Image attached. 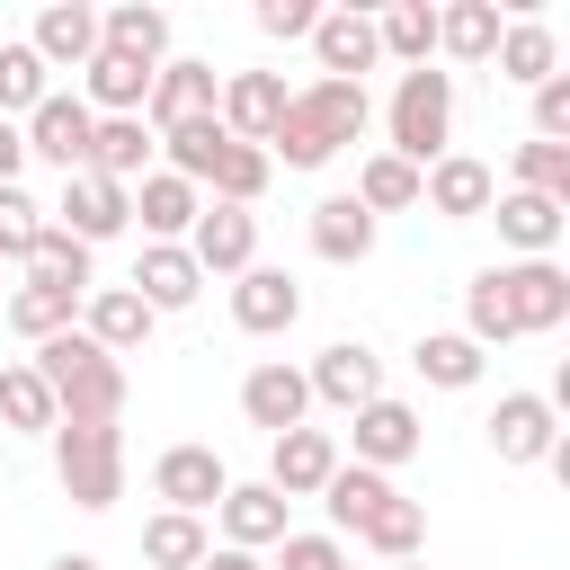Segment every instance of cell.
I'll return each mask as SVG.
<instances>
[{
    "mask_svg": "<svg viewBox=\"0 0 570 570\" xmlns=\"http://www.w3.org/2000/svg\"><path fill=\"white\" fill-rule=\"evenodd\" d=\"M365 125H374L365 80H312V89L285 98V116H276V134H267V160H285V169H330Z\"/></svg>",
    "mask_w": 570,
    "mask_h": 570,
    "instance_id": "1",
    "label": "cell"
},
{
    "mask_svg": "<svg viewBox=\"0 0 570 570\" xmlns=\"http://www.w3.org/2000/svg\"><path fill=\"white\" fill-rule=\"evenodd\" d=\"M27 365L45 374V392H53V410H62V419L116 428V410H125V365H116L98 338H80V321H71V330H53V338H36V356H27Z\"/></svg>",
    "mask_w": 570,
    "mask_h": 570,
    "instance_id": "2",
    "label": "cell"
},
{
    "mask_svg": "<svg viewBox=\"0 0 570 570\" xmlns=\"http://www.w3.org/2000/svg\"><path fill=\"white\" fill-rule=\"evenodd\" d=\"M383 125H392V142H383L392 160H410V169L445 160V142H454V71H436V62L401 71V89H392Z\"/></svg>",
    "mask_w": 570,
    "mask_h": 570,
    "instance_id": "3",
    "label": "cell"
},
{
    "mask_svg": "<svg viewBox=\"0 0 570 570\" xmlns=\"http://www.w3.org/2000/svg\"><path fill=\"white\" fill-rule=\"evenodd\" d=\"M53 481L71 508H116L125 499V428H89V419H53Z\"/></svg>",
    "mask_w": 570,
    "mask_h": 570,
    "instance_id": "4",
    "label": "cell"
},
{
    "mask_svg": "<svg viewBox=\"0 0 570 570\" xmlns=\"http://www.w3.org/2000/svg\"><path fill=\"white\" fill-rule=\"evenodd\" d=\"M490 294H499V312H508L517 338H543V330L570 321V276H561L552 258H508V267H490Z\"/></svg>",
    "mask_w": 570,
    "mask_h": 570,
    "instance_id": "5",
    "label": "cell"
},
{
    "mask_svg": "<svg viewBox=\"0 0 570 570\" xmlns=\"http://www.w3.org/2000/svg\"><path fill=\"white\" fill-rule=\"evenodd\" d=\"M18 134H27V160H53V169L71 178V169H89V134H98V116H89V98L45 89V98H36V116H27Z\"/></svg>",
    "mask_w": 570,
    "mask_h": 570,
    "instance_id": "6",
    "label": "cell"
},
{
    "mask_svg": "<svg viewBox=\"0 0 570 570\" xmlns=\"http://www.w3.org/2000/svg\"><path fill=\"white\" fill-rule=\"evenodd\" d=\"M481 428H490V454L499 463H552L561 454V410L543 392H499V410Z\"/></svg>",
    "mask_w": 570,
    "mask_h": 570,
    "instance_id": "7",
    "label": "cell"
},
{
    "mask_svg": "<svg viewBox=\"0 0 570 570\" xmlns=\"http://www.w3.org/2000/svg\"><path fill=\"white\" fill-rule=\"evenodd\" d=\"M134 223V187H116V178H98V169H71L62 178V205H53V232H71V240H116Z\"/></svg>",
    "mask_w": 570,
    "mask_h": 570,
    "instance_id": "8",
    "label": "cell"
},
{
    "mask_svg": "<svg viewBox=\"0 0 570 570\" xmlns=\"http://www.w3.org/2000/svg\"><path fill=\"white\" fill-rule=\"evenodd\" d=\"M303 383H312V401H330V410H365V401H383V356L365 347V338H338V347H321L312 365H303Z\"/></svg>",
    "mask_w": 570,
    "mask_h": 570,
    "instance_id": "9",
    "label": "cell"
},
{
    "mask_svg": "<svg viewBox=\"0 0 570 570\" xmlns=\"http://www.w3.org/2000/svg\"><path fill=\"white\" fill-rule=\"evenodd\" d=\"M223 490H232V472H223V454H214V445H169V454L151 463V499H160V508H178V517L223 508Z\"/></svg>",
    "mask_w": 570,
    "mask_h": 570,
    "instance_id": "10",
    "label": "cell"
},
{
    "mask_svg": "<svg viewBox=\"0 0 570 570\" xmlns=\"http://www.w3.org/2000/svg\"><path fill=\"white\" fill-rule=\"evenodd\" d=\"M490 196H499V169H490V160H472V151H445V160H428V169H419V205H428V214H445V223L490 214Z\"/></svg>",
    "mask_w": 570,
    "mask_h": 570,
    "instance_id": "11",
    "label": "cell"
},
{
    "mask_svg": "<svg viewBox=\"0 0 570 570\" xmlns=\"http://www.w3.org/2000/svg\"><path fill=\"white\" fill-rule=\"evenodd\" d=\"M240 419H249V428H267V436L303 428V419H312V383H303V365H285V356L249 365V374H240Z\"/></svg>",
    "mask_w": 570,
    "mask_h": 570,
    "instance_id": "12",
    "label": "cell"
},
{
    "mask_svg": "<svg viewBox=\"0 0 570 570\" xmlns=\"http://www.w3.org/2000/svg\"><path fill=\"white\" fill-rule=\"evenodd\" d=\"M347 454L330 445V428H285V436H267V490L276 499H321V481L338 472Z\"/></svg>",
    "mask_w": 570,
    "mask_h": 570,
    "instance_id": "13",
    "label": "cell"
},
{
    "mask_svg": "<svg viewBox=\"0 0 570 570\" xmlns=\"http://www.w3.org/2000/svg\"><path fill=\"white\" fill-rule=\"evenodd\" d=\"M214 98H223V71H214V62H160V71H151V98H142V125H151V134L196 125V116H214Z\"/></svg>",
    "mask_w": 570,
    "mask_h": 570,
    "instance_id": "14",
    "label": "cell"
},
{
    "mask_svg": "<svg viewBox=\"0 0 570 570\" xmlns=\"http://www.w3.org/2000/svg\"><path fill=\"white\" fill-rule=\"evenodd\" d=\"M285 98H294V89H285L276 71H232V80H223V98H214V125H223L232 142H258V151H267V134H276Z\"/></svg>",
    "mask_w": 570,
    "mask_h": 570,
    "instance_id": "15",
    "label": "cell"
},
{
    "mask_svg": "<svg viewBox=\"0 0 570 570\" xmlns=\"http://www.w3.org/2000/svg\"><path fill=\"white\" fill-rule=\"evenodd\" d=\"M187 258H196L205 276H240V267H258V214H249V205H205L196 232H187Z\"/></svg>",
    "mask_w": 570,
    "mask_h": 570,
    "instance_id": "16",
    "label": "cell"
},
{
    "mask_svg": "<svg viewBox=\"0 0 570 570\" xmlns=\"http://www.w3.org/2000/svg\"><path fill=\"white\" fill-rule=\"evenodd\" d=\"M134 294H142L151 321H160V312H187V303L205 294V267L187 258V240H142V258H134Z\"/></svg>",
    "mask_w": 570,
    "mask_h": 570,
    "instance_id": "17",
    "label": "cell"
},
{
    "mask_svg": "<svg viewBox=\"0 0 570 570\" xmlns=\"http://www.w3.org/2000/svg\"><path fill=\"white\" fill-rule=\"evenodd\" d=\"M232 321H240L249 338H276V330L303 321V285H294L285 267H240V276H232Z\"/></svg>",
    "mask_w": 570,
    "mask_h": 570,
    "instance_id": "18",
    "label": "cell"
},
{
    "mask_svg": "<svg viewBox=\"0 0 570 570\" xmlns=\"http://www.w3.org/2000/svg\"><path fill=\"white\" fill-rule=\"evenodd\" d=\"M347 428H356V463H365V472H392V463H410V454L428 445L419 410H410V401H392V392H383V401H365Z\"/></svg>",
    "mask_w": 570,
    "mask_h": 570,
    "instance_id": "19",
    "label": "cell"
},
{
    "mask_svg": "<svg viewBox=\"0 0 570 570\" xmlns=\"http://www.w3.org/2000/svg\"><path fill=\"white\" fill-rule=\"evenodd\" d=\"M80 338H98V347L125 365V356L151 338V312H142V294H134V285H89V294H80Z\"/></svg>",
    "mask_w": 570,
    "mask_h": 570,
    "instance_id": "20",
    "label": "cell"
},
{
    "mask_svg": "<svg viewBox=\"0 0 570 570\" xmlns=\"http://www.w3.org/2000/svg\"><path fill=\"white\" fill-rule=\"evenodd\" d=\"M214 517H223V543H232V552H276V543L294 534V525H285V499H276L267 481H232Z\"/></svg>",
    "mask_w": 570,
    "mask_h": 570,
    "instance_id": "21",
    "label": "cell"
},
{
    "mask_svg": "<svg viewBox=\"0 0 570 570\" xmlns=\"http://www.w3.org/2000/svg\"><path fill=\"white\" fill-rule=\"evenodd\" d=\"M312 53H321V80H365V71L383 62V45H374V18H365V9H321Z\"/></svg>",
    "mask_w": 570,
    "mask_h": 570,
    "instance_id": "22",
    "label": "cell"
},
{
    "mask_svg": "<svg viewBox=\"0 0 570 570\" xmlns=\"http://www.w3.org/2000/svg\"><path fill=\"white\" fill-rule=\"evenodd\" d=\"M80 98H89V116H142V98H151V62L98 45V53L80 62Z\"/></svg>",
    "mask_w": 570,
    "mask_h": 570,
    "instance_id": "23",
    "label": "cell"
},
{
    "mask_svg": "<svg viewBox=\"0 0 570 570\" xmlns=\"http://www.w3.org/2000/svg\"><path fill=\"white\" fill-rule=\"evenodd\" d=\"M27 45H36V62H45V71H80V62L98 53V9H80V0H53V9L27 27Z\"/></svg>",
    "mask_w": 570,
    "mask_h": 570,
    "instance_id": "24",
    "label": "cell"
},
{
    "mask_svg": "<svg viewBox=\"0 0 570 570\" xmlns=\"http://www.w3.org/2000/svg\"><path fill=\"white\" fill-rule=\"evenodd\" d=\"M196 214H205V196H196L187 178H169V169H142V178H134V223H142L151 240H187Z\"/></svg>",
    "mask_w": 570,
    "mask_h": 570,
    "instance_id": "25",
    "label": "cell"
},
{
    "mask_svg": "<svg viewBox=\"0 0 570 570\" xmlns=\"http://www.w3.org/2000/svg\"><path fill=\"white\" fill-rule=\"evenodd\" d=\"M490 214H499V240H508L517 258H552V240H561V223H570V205H552V196H525V187L490 196Z\"/></svg>",
    "mask_w": 570,
    "mask_h": 570,
    "instance_id": "26",
    "label": "cell"
},
{
    "mask_svg": "<svg viewBox=\"0 0 570 570\" xmlns=\"http://www.w3.org/2000/svg\"><path fill=\"white\" fill-rule=\"evenodd\" d=\"M490 62H499V80H517V89H543V80L561 71V36H552L543 18H508Z\"/></svg>",
    "mask_w": 570,
    "mask_h": 570,
    "instance_id": "27",
    "label": "cell"
},
{
    "mask_svg": "<svg viewBox=\"0 0 570 570\" xmlns=\"http://www.w3.org/2000/svg\"><path fill=\"white\" fill-rule=\"evenodd\" d=\"M98 45L107 53H134V62H169V9H151V0H116L107 18H98Z\"/></svg>",
    "mask_w": 570,
    "mask_h": 570,
    "instance_id": "28",
    "label": "cell"
},
{
    "mask_svg": "<svg viewBox=\"0 0 570 570\" xmlns=\"http://www.w3.org/2000/svg\"><path fill=\"white\" fill-rule=\"evenodd\" d=\"M151 151H160V142H151L142 116H98V134H89V169L116 178V187H134V178L151 169Z\"/></svg>",
    "mask_w": 570,
    "mask_h": 570,
    "instance_id": "29",
    "label": "cell"
},
{
    "mask_svg": "<svg viewBox=\"0 0 570 570\" xmlns=\"http://www.w3.org/2000/svg\"><path fill=\"white\" fill-rule=\"evenodd\" d=\"M312 249H321L330 267L374 258V214H365L356 196H321V205H312Z\"/></svg>",
    "mask_w": 570,
    "mask_h": 570,
    "instance_id": "30",
    "label": "cell"
},
{
    "mask_svg": "<svg viewBox=\"0 0 570 570\" xmlns=\"http://www.w3.org/2000/svg\"><path fill=\"white\" fill-rule=\"evenodd\" d=\"M499 0H445L436 9V53H454V62H490L499 53Z\"/></svg>",
    "mask_w": 570,
    "mask_h": 570,
    "instance_id": "31",
    "label": "cell"
},
{
    "mask_svg": "<svg viewBox=\"0 0 570 570\" xmlns=\"http://www.w3.org/2000/svg\"><path fill=\"white\" fill-rule=\"evenodd\" d=\"M89 258H98L89 240H71V232H53V223H45V232H36V249H27V285H45V294H71V303H80V294H89Z\"/></svg>",
    "mask_w": 570,
    "mask_h": 570,
    "instance_id": "32",
    "label": "cell"
},
{
    "mask_svg": "<svg viewBox=\"0 0 570 570\" xmlns=\"http://www.w3.org/2000/svg\"><path fill=\"white\" fill-rule=\"evenodd\" d=\"M53 392H45V374L18 356V365H0V436H53Z\"/></svg>",
    "mask_w": 570,
    "mask_h": 570,
    "instance_id": "33",
    "label": "cell"
},
{
    "mask_svg": "<svg viewBox=\"0 0 570 570\" xmlns=\"http://www.w3.org/2000/svg\"><path fill=\"white\" fill-rule=\"evenodd\" d=\"M410 365H419V383H436V392H472L490 356H481V347H472L463 330H428V338L410 347Z\"/></svg>",
    "mask_w": 570,
    "mask_h": 570,
    "instance_id": "34",
    "label": "cell"
},
{
    "mask_svg": "<svg viewBox=\"0 0 570 570\" xmlns=\"http://www.w3.org/2000/svg\"><path fill=\"white\" fill-rule=\"evenodd\" d=\"M356 543H365V552H383V561H419V543H428V508L392 490L383 508H365V525H356Z\"/></svg>",
    "mask_w": 570,
    "mask_h": 570,
    "instance_id": "35",
    "label": "cell"
},
{
    "mask_svg": "<svg viewBox=\"0 0 570 570\" xmlns=\"http://www.w3.org/2000/svg\"><path fill=\"white\" fill-rule=\"evenodd\" d=\"M374 45L401 62V71H419V62H436V9L428 0H392L383 18H374Z\"/></svg>",
    "mask_w": 570,
    "mask_h": 570,
    "instance_id": "36",
    "label": "cell"
},
{
    "mask_svg": "<svg viewBox=\"0 0 570 570\" xmlns=\"http://www.w3.org/2000/svg\"><path fill=\"white\" fill-rule=\"evenodd\" d=\"M151 142H160V169H169V178H187V187H205L232 134H223L214 116H196V125H169V134H151Z\"/></svg>",
    "mask_w": 570,
    "mask_h": 570,
    "instance_id": "37",
    "label": "cell"
},
{
    "mask_svg": "<svg viewBox=\"0 0 570 570\" xmlns=\"http://www.w3.org/2000/svg\"><path fill=\"white\" fill-rule=\"evenodd\" d=\"M347 196H356L365 214H410V205H419V169H410V160H392V151H365Z\"/></svg>",
    "mask_w": 570,
    "mask_h": 570,
    "instance_id": "38",
    "label": "cell"
},
{
    "mask_svg": "<svg viewBox=\"0 0 570 570\" xmlns=\"http://www.w3.org/2000/svg\"><path fill=\"white\" fill-rule=\"evenodd\" d=\"M383 499H392V472H365V463H338V472L321 481V508H330L338 534H356L365 508H383Z\"/></svg>",
    "mask_w": 570,
    "mask_h": 570,
    "instance_id": "39",
    "label": "cell"
},
{
    "mask_svg": "<svg viewBox=\"0 0 570 570\" xmlns=\"http://www.w3.org/2000/svg\"><path fill=\"white\" fill-rule=\"evenodd\" d=\"M205 552H214L205 517H178V508H160V517L142 525V561H151V570H196Z\"/></svg>",
    "mask_w": 570,
    "mask_h": 570,
    "instance_id": "40",
    "label": "cell"
},
{
    "mask_svg": "<svg viewBox=\"0 0 570 570\" xmlns=\"http://www.w3.org/2000/svg\"><path fill=\"white\" fill-rule=\"evenodd\" d=\"M45 89H53V71L36 62V45H27V36H9V45H0V116H9V125H27Z\"/></svg>",
    "mask_w": 570,
    "mask_h": 570,
    "instance_id": "41",
    "label": "cell"
},
{
    "mask_svg": "<svg viewBox=\"0 0 570 570\" xmlns=\"http://www.w3.org/2000/svg\"><path fill=\"white\" fill-rule=\"evenodd\" d=\"M267 178H276V160L258 151V142H223V160H214V205H258L267 196Z\"/></svg>",
    "mask_w": 570,
    "mask_h": 570,
    "instance_id": "42",
    "label": "cell"
},
{
    "mask_svg": "<svg viewBox=\"0 0 570 570\" xmlns=\"http://www.w3.org/2000/svg\"><path fill=\"white\" fill-rule=\"evenodd\" d=\"M71 321H80V303H71V294H45V285H18V294H9V330H18L27 347H36V338H53V330H71Z\"/></svg>",
    "mask_w": 570,
    "mask_h": 570,
    "instance_id": "43",
    "label": "cell"
},
{
    "mask_svg": "<svg viewBox=\"0 0 570 570\" xmlns=\"http://www.w3.org/2000/svg\"><path fill=\"white\" fill-rule=\"evenodd\" d=\"M517 187L570 205V142H517Z\"/></svg>",
    "mask_w": 570,
    "mask_h": 570,
    "instance_id": "44",
    "label": "cell"
},
{
    "mask_svg": "<svg viewBox=\"0 0 570 570\" xmlns=\"http://www.w3.org/2000/svg\"><path fill=\"white\" fill-rule=\"evenodd\" d=\"M36 232H45V205H36L27 187H0V267H27Z\"/></svg>",
    "mask_w": 570,
    "mask_h": 570,
    "instance_id": "45",
    "label": "cell"
},
{
    "mask_svg": "<svg viewBox=\"0 0 570 570\" xmlns=\"http://www.w3.org/2000/svg\"><path fill=\"white\" fill-rule=\"evenodd\" d=\"M276 570H356L338 534H285L276 543Z\"/></svg>",
    "mask_w": 570,
    "mask_h": 570,
    "instance_id": "46",
    "label": "cell"
},
{
    "mask_svg": "<svg viewBox=\"0 0 570 570\" xmlns=\"http://www.w3.org/2000/svg\"><path fill=\"white\" fill-rule=\"evenodd\" d=\"M534 142H570V71H552L534 89Z\"/></svg>",
    "mask_w": 570,
    "mask_h": 570,
    "instance_id": "47",
    "label": "cell"
},
{
    "mask_svg": "<svg viewBox=\"0 0 570 570\" xmlns=\"http://www.w3.org/2000/svg\"><path fill=\"white\" fill-rule=\"evenodd\" d=\"M321 9L312 0H258V36H312Z\"/></svg>",
    "mask_w": 570,
    "mask_h": 570,
    "instance_id": "48",
    "label": "cell"
},
{
    "mask_svg": "<svg viewBox=\"0 0 570 570\" xmlns=\"http://www.w3.org/2000/svg\"><path fill=\"white\" fill-rule=\"evenodd\" d=\"M18 160H27V134L0 116V187H18Z\"/></svg>",
    "mask_w": 570,
    "mask_h": 570,
    "instance_id": "49",
    "label": "cell"
},
{
    "mask_svg": "<svg viewBox=\"0 0 570 570\" xmlns=\"http://www.w3.org/2000/svg\"><path fill=\"white\" fill-rule=\"evenodd\" d=\"M196 570H258V552H232V543H214V552H205Z\"/></svg>",
    "mask_w": 570,
    "mask_h": 570,
    "instance_id": "50",
    "label": "cell"
},
{
    "mask_svg": "<svg viewBox=\"0 0 570 570\" xmlns=\"http://www.w3.org/2000/svg\"><path fill=\"white\" fill-rule=\"evenodd\" d=\"M45 570H107V561H98V552H53Z\"/></svg>",
    "mask_w": 570,
    "mask_h": 570,
    "instance_id": "51",
    "label": "cell"
},
{
    "mask_svg": "<svg viewBox=\"0 0 570 570\" xmlns=\"http://www.w3.org/2000/svg\"><path fill=\"white\" fill-rule=\"evenodd\" d=\"M383 570H428V561H383Z\"/></svg>",
    "mask_w": 570,
    "mask_h": 570,
    "instance_id": "52",
    "label": "cell"
}]
</instances>
